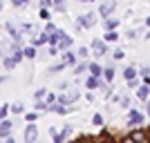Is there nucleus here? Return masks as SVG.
I'll list each match as a JSON object with an SVG mask.
<instances>
[{
  "label": "nucleus",
  "mask_w": 150,
  "mask_h": 143,
  "mask_svg": "<svg viewBox=\"0 0 150 143\" xmlns=\"http://www.w3.org/2000/svg\"><path fill=\"white\" fill-rule=\"evenodd\" d=\"M99 11H88L83 13V16H79V18L74 20V29L76 31H83V29H92L96 23H99Z\"/></svg>",
  "instance_id": "f257e3e1"
},
{
  "label": "nucleus",
  "mask_w": 150,
  "mask_h": 143,
  "mask_svg": "<svg viewBox=\"0 0 150 143\" xmlns=\"http://www.w3.org/2000/svg\"><path fill=\"white\" fill-rule=\"evenodd\" d=\"M146 116H148L146 112H141V110H137V107H130V110H128V128H130V130L141 128L144 121H146Z\"/></svg>",
  "instance_id": "f03ea898"
},
{
  "label": "nucleus",
  "mask_w": 150,
  "mask_h": 143,
  "mask_svg": "<svg viewBox=\"0 0 150 143\" xmlns=\"http://www.w3.org/2000/svg\"><path fill=\"white\" fill-rule=\"evenodd\" d=\"M79 99H81V89L79 87H69V89L58 94V103H63V105H74Z\"/></svg>",
  "instance_id": "7ed1b4c3"
},
{
  "label": "nucleus",
  "mask_w": 150,
  "mask_h": 143,
  "mask_svg": "<svg viewBox=\"0 0 150 143\" xmlns=\"http://www.w3.org/2000/svg\"><path fill=\"white\" fill-rule=\"evenodd\" d=\"M90 47H92V56L94 58H103V56L110 54V47H108V43L103 40V38H92Z\"/></svg>",
  "instance_id": "20e7f679"
},
{
  "label": "nucleus",
  "mask_w": 150,
  "mask_h": 143,
  "mask_svg": "<svg viewBox=\"0 0 150 143\" xmlns=\"http://www.w3.org/2000/svg\"><path fill=\"white\" fill-rule=\"evenodd\" d=\"M38 125L36 123H27L25 125V132H23V139H25V143H38Z\"/></svg>",
  "instance_id": "39448f33"
},
{
  "label": "nucleus",
  "mask_w": 150,
  "mask_h": 143,
  "mask_svg": "<svg viewBox=\"0 0 150 143\" xmlns=\"http://www.w3.org/2000/svg\"><path fill=\"white\" fill-rule=\"evenodd\" d=\"M114 11H117V0H105V2L99 5V16L101 18H110V16H114Z\"/></svg>",
  "instance_id": "423d86ee"
},
{
  "label": "nucleus",
  "mask_w": 150,
  "mask_h": 143,
  "mask_svg": "<svg viewBox=\"0 0 150 143\" xmlns=\"http://www.w3.org/2000/svg\"><path fill=\"white\" fill-rule=\"evenodd\" d=\"M61 61H65V65H67V67H74L81 58H79V54H76L74 49H67V51H63V58H61Z\"/></svg>",
  "instance_id": "0eeeda50"
},
{
  "label": "nucleus",
  "mask_w": 150,
  "mask_h": 143,
  "mask_svg": "<svg viewBox=\"0 0 150 143\" xmlns=\"http://www.w3.org/2000/svg\"><path fill=\"white\" fill-rule=\"evenodd\" d=\"M101 78H103V76H101ZM101 78H99V76H92V74H90L88 78H85V89H92V92L101 89Z\"/></svg>",
  "instance_id": "6e6552de"
},
{
  "label": "nucleus",
  "mask_w": 150,
  "mask_h": 143,
  "mask_svg": "<svg viewBox=\"0 0 150 143\" xmlns=\"http://www.w3.org/2000/svg\"><path fill=\"white\" fill-rule=\"evenodd\" d=\"M134 96H137L139 101H144V103H146V101L150 99V85H144V83H141V85L134 89Z\"/></svg>",
  "instance_id": "1a4fd4ad"
},
{
  "label": "nucleus",
  "mask_w": 150,
  "mask_h": 143,
  "mask_svg": "<svg viewBox=\"0 0 150 143\" xmlns=\"http://www.w3.org/2000/svg\"><path fill=\"white\" fill-rule=\"evenodd\" d=\"M16 65H18V61H16L11 54H5V56H2V69H5V72H11V69H16Z\"/></svg>",
  "instance_id": "9d476101"
},
{
  "label": "nucleus",
  "mask_w": 150,
  "mask_h": 143,
  "mask_svg": "<svg viewBox=\"0 0 150 143\" xmlns=\"http://www.w3.org/2000/svg\"><path fill=\"white\" fill-rule=\"evenodd\" d=\"M50 103H47V99H36L34 101V110H36V112H40V114H47L50 112Z\"/></svg>",
  "instance_id": "9b49d317"
},
{
  "label": "nucleus",
  "mask_w": 150,
  "mask_h": 143,
  "mask_svg": "<svg viewBox=\"0 0 150 143\" xmlns=\"http://www.w3.org/2000/svg\"><path fill=\"white\" fill-rule=\"evenodd\" d=\"M121 20L117 18V16H110V18H103V29L110 31V29H119Z\"/></svg>",
  "instance_id": "f8f14e48"
},
{
  "label": "nucleus",
  "mask_w": 150,
  "mask_h": 143,
  "mask_svg": "<svg viewBox=\"0 0 150 143\" xmlns=\"http://www.w3.org/2000/svg\"><path fill=\"white\" fill-rule=\"evenodd\" d=\"M119 38H121L119 29H110V31H105V34H103V40H105L108 45H112V43H119Z\"/></svg>",
  "instance_id": "ddd939ff"
},
{
  "label": "nucleus",
  "mask_w": 150,
  "mask_h": 143,
  "mask_svg": "<svg viewBox=\"0 0 150 143\" xmlns=\"http://www.w3.org/2000/svg\"><path fill=\"white\" fill-rule=\"evenodd\" d=\"M85 72H90V63H88V61H79V63L74 65V72H72V74L79 78V76L85 74Z\"/></svg>",
  "instance_id": "4468645a"
},
{
  "label": "nucleus",
  "mask_w": 150,
  "mask_h": 143,
  "mask_svg": "<svg viewBox=\"0 0 150 143\" xmlns=\"http://www.w3.org/2000/svg\"><path fill=\"white\" fill-rule=\"evenodd\" d=\"M11 130H13V123L9 118H2V121H0V137H9Z\"/></svg>",
  "instance_id": "2eb2a0df"
},
{
  "label": "nucleus",
  "mask_w": 150,
  "mask_h": 143,
  "mask_svg": "<svg viewBox=\"0 0 150 143\" xmlns=\"http://www.w3.org/2000/svg\"><path fill=\"white\" fill-rule=\"evenodd\" d=\"M123 78H125V81H132V78H139V69L134 67V65H128V67H123Z\"/></svg>",
  "instance_id": "dca6fc26"
},
{
  "label": "nucleus",
  "mask_w": 150,
  "mask_h": 143,
  "mask_svg": "<svg viewBox=\"0 0 150 143\" xmlns=\"http://www.w3.org/2000/svg\"><path fill=\"white\" fill-rule=\"evenodd\" d=\"M72 45H74V38H72V36H67V34H63L61 43H58L61 51H67V49H72Z\"/></svg>",
  "instance_id": "f3484780"
},
{
  "label": "nucleus",
  "mask_w": 150,
  "mask_h": 143,
  "mask_svg": "<svg viewBox=\"0 0 150 143\" xmlns=\"http://www.w3.org/2000/svg\"><path fill=\"white\" fill-rule=\"evenodd\" d=\"M92 125H94V128H99V130H103V128H105V116H103L101 112L92 114Z\"/></svg>",
  "instance_id": "a211bd4d"
},
{
  "label": "nucleus",
  "mask_w": 150,
  "mask_h": 143,
  "mask_svg": "<svg viewBox=\"0 0 150 143\" xmlns=\"http://www.w3.org/2000/svg\"><path fill=\"white\" fill-rule=\"evenodd\" d=\"M103 72H105V67H103V65H101V63H90V74L92 76H103Z\"/></svg>",
  "instance_id": "6ab92c4d"
},
{
  "label": "nucleus",
  "mask_w": 150,
  "mask_h": 143,
  "mask_svg": "<svg viewBox=\"0 0 150 143\" xmlns=\"http://www.w3.org/2000/svg\"><path fill=\"white\" fill-rule=\"evenodd\" d=\"M72 134H74V125L72 123H65L61 128V137L65 139V141H69V139H72Z\"/></svg>",
  "instance_id": "aec40b11"
},
{
  "label": "nucleus",
  "mask_w": 150,
  "mask_h": 143,
  "mask_svg": "<svg viewBox=\"0 0 150 143\" xmlns=\"http://www.w3.org/2000/svg\"><path fill=\"white\" fill-rule=\"evenodd\" d=\"M114 76H117V69H114V65H105V72H103V78H105L108 83H114Z\"/></svg>",
  "instance_id": "412c9836"
},
{
  "label": "nucleus",
  "mask_w": 150,
  "mask_h": 143,
  "mask_svg": "<svg viewBox=\"0 0 150 143\" xmlns=\"http://www.w3.org/2000/svg\"><path fill=\"white\" fill-rule=\"evenodd\" d=\"M65 67H67V65H65V61H58V63H54V65H52L50 69H47V74H58V72H65Z\"/></svg>",
  "instance_id": "4be33fe9"
},
{
  "label": "nucleus",
  "mask_w": 150,
  "mask_h": 143,
  "mask_svg": "<svg viewBox=\"0 0 150 143\" xmlns=\"http://www.w3.org/2000/svg\"><path fill=\"white\" fill-rule=\"evenodd\" d=\"M36 56H38V47H34V45H25V58H27V61H34Z\"/></svg>",
  "instance_id": "5701e85b"
},
{
  "label": "nucleus",
  "mask_w": 150,
  "mask_h": 143,
  "mask_svg": "<svg viewBox=\"0 0 150 143\" xmlns=\"http://www.w3.org/2000/svg\"><path fill=\"white\" fill-rule=\"evenodd\" d=\"M54 11L65 13L67 11V0H54Z\"/></svg>",
  "instance_id": "b1692460"
},
{
  "label": "nucleus",
  "mask_w": 150,
  "mask_h": 143,
  "mask_svg": "<svg viewBox=\"0 0 150 143\" xmlns=\"http://www.w3.org/2000/svg\"><path fill=\"white\" fill-rule=\"evenodd\" d=\"M38 18L45 20V23H50V20H52V9H45V7H40V9H38Z\"/></svg>",
  "instance_id": "393cba45"
},
{
  "label": "nucleus",
  "mask_w": 150,
  "mask_h": 143,
  "mask_svg": "<svg viewBox=\"0 0 150 143\" xmlns=\"http://www.w3.org/2000/svg\"><path fill=\"white\" fill-rule=\"evenodd\" d=\"M76 54H79V58H81V61H85V58L92 54V47H85V45H81V47L76 49Z\"/></svg>",
  "instance_id": "a878e982"
},
{
  "label": "nucleus",
  "mask_w": 150,
  "mask_h": 143,
  "mask_svg": "<svg viewBox=\"0 0 150 143\" xmlns=\"http://www.w3.org/2000/svg\"><path fill=\"white\" fill-rule=\"evenodd\" d=\"M18 27H20V31H23L25 36H27V34H36V27L31 25V23H20Z\"/></svg>",
  "instance_id": "bb28decb"
},
{
  "label": "nucleus",
  "mask_w": 150,
  "mask_h": 143,
  "mask_svg": "<svg viewBox=\"0 0 150 143\" xmlns=\"http://www.w3.org/2000/svg\"><path fill=\"white\" fill-rule=\"evenodd\" d=\"M38 116H40V112H36V110H29V112H25V121H27V123H36Z\"/></svg>",
  "instance_id": "cd10ccee"
},
{
  "label": "nucleus",
  "mask_w": 150,
  "mask_h": 143,
  "mask_svg": "<svg viewBox=\"0 0 150 143\" xmlns=\"http://www.w3.org/2000/svg\"><path fill=\"white\" fill-rule=\"evenodd\" d=\"M11 114H25V103H20V101L11 103Z\"/></svg>",
  "instance_id": "c85d7f7f"
},
{
  "label": "nucleus",
  "mask_w": 150,
  "mask_h": 143,
  "mask_svg": "<svg viewBox=\"0 0 150 143\" xmlns=\"http://www.w3.org/2000/svg\"><path fill=\"white\" fill-rule=\"evenodd\" d=\"M110 56H112V61H121V58L125 56V51L121 49V47H114V49L110 51Z\"/></svg>",
  "instance_id": "c756f323"
},
{
  "label": "nucleus",
  "mask_w": 150,
  "mask_h": 143,
  "mask_svg": "<svg viewBox=\"0 0 150 143\" xmlns=\"http://www.w3.org/2000/svg\"><path fill=\"white\" fill-rule=\"evenodd\" d=\"M9 112H11V105H9V103H2V105H0V118H7Z\"/></svg>",
  "instance_id": "7c9ffc66"
},
{
  "label": "nucleus",
  "mask_w": 150,
  "mask_h": 143,
  "mask_svg": "<svg viewBox=\"0 0 150 143\" xmlns=\"http://www.w3.org/2000/svg\"><path fill=\"white\" fill-rule=\"evenodd\" d=\"M119 105L121 107H125V110H130V105H132V101H130V96H119Z\"/></svg>",
  "instance_id": "2f4dec72"
},
{
  "label": "nucleus",
  "mask_w": 150,
  "mask_h": 143,
  "mask_svg": "<svg viewBox=\"0 0 150 143\" xmlns=\"http://www.w3.org/2000/svg\"><path fill=\"white\" fill-rule=\"evenodd\" d=\"M43 31H47V34H56V31H58V27H56V25H54V23L50 20V23H45Z\"/></svg>",
  "instance_id": "473e14b6"
},
{
  "label": "nucleus",
  "mask_w": 150,
  "mask_h": 143,
  "mask_svg": "<svg viewBox=\"0 0 150 143\" xmlns=\"http://www.w3.org/2000/svg\"><path fill=\"white\" fill-rule=\"evenodd\" d=\"M47 94H50V92H47L45 87H38L36 92H34V99H47Z\"/></svg>",
  "instance_id": "72a5a7b5"
},
{
  "label": "nucleus",
  "mask_w": 150,
  "mask_h": 143,
  "mask_svg": "<svg viewBox=\"0 0 150 143\" xmlns=\"http://www.w3.org/2000/svg\"><path fill=\"white\" fill-rule=\"evenodd\" d=\"M125 85H128V89H132V92H134L141 83H139V78H132V81H125Z\"/></svg>",
  "instance_id": "f704fd0d"
},
{
  "label": "nucleus",
  "mask_w": 150,
  "mask_h": 143,
  "mask_svg": "<svg viewBox=\"0 0 150 143\" xmlns=\"http://www.w3.org/2000/svg\"><path fill=\"white\" fill-rule=\"evenodd\" d=\"M137 36H139V31H137V29H128V31H125V36H123V38H128V40H134Z\"/></svg>",
  "instance_id": "c9c22d12"
},
{
  "label": "nucleus",
  "mask_w": 150,
  "mask_h": 143,
  "mask_svg": "<svg viewBox=\"0 0 150 143\" xmlns=\"http://www.w3.org/2000/svg\"><path fill=\"white\" fill-rule=\"evenodd\" d=\"M47 103H50V105H54V103H58V94L50 92V94H47Z\"/></svg>",
  "instance_id": "e433bc0d"
},
{
  "label": "nucleus",
  "mask_w": 150,
  "mask_h": 143,
  "mask_svg": "<svg viewBox=\"0 0 150 143\" xmlns=\"http://www.w3.org/2000/svg\"><path fill=\"white\" fill-rule=\"evenodd\" d=\"M139 76H150V65H141L139 67Z\"/></svg>",
  "instance_id": "4c0bfd02"
},
{
  "label": "nucleus",
  "mask_w": 150,
  "mask_h": 143,
  "mask_svg": "<svg viewBox=\"0 0 150 143\" xmlns=\"http://www.w3.org/2000/svg\"><path fill=\"white\" fill-rule=\"evenodd\" d=\"M11 5L13 7H25V5H29V0H11Z\"/></svg>",
  "instance_id": "58836bf2"
},
{
  "label": "nucleus",
  "mask_w": 150,
  "mask_h": 143,
  "mask_svg": "<svg viewBox=\"0 0 150 143\" xmlns=\"http://www.w3.org/2000/svg\"><path fill=\"white\" fill-rule=\"evenodd\" d=\"M85 101H88V103H94V101H96V96H94V92H92V89H90V92L85 94Z\"/></svg>",
  "instance_id": "ea45409f"
},
{
  "label": "nucleus",
  "mask_w": 150,
  "mask_h": 143,
  "mask_svg": "<svg viewBox=\"0 0 150 143\" xmlns=\"http://www.w3.org/2000/svg\"><path fill=\"white\" fill-rule=\"evenodd\" d=\"M2 143H16V139L9 134V137H2Z\"/></svg>",
  "instance_id": "a19ab883"
},
{
  "label": "nucleus",
  "mask_w": 150,
  "mask_h": 143,
  "mask_svg": "<svg viewBox=\"0 0 150 143\" xmlns=\"http://www.w3.org/2000/svg\"><path fill=\"white\" fill-rule=\"evenodd\" d=\"M146 114H148V118H150V99L146 101Z\"/></svg>",
  "instance_id": "79ce46f5"
},
{
  "label": "nucleus",
  "mask_w": 150,
  "mask_h": 143,
  "mask_svg": "<svg viewBox=\"0 0 150 143\" xmlns=\"http://www.w3.org/2000/svg\"><path fill=\"white\" fill-rule=\"evenodd\" d=\"M144 25H146V27H148V29H150V16H146V20H144Z\"/></svg>",
  "instance_id": "37998d69"
},
{
  "label": "nucleus",
  "mask_w": 150,
  "mask_h": 143,
  "mask_svg": "<svg viewBox=\"0 0 150 143\" xmlns=\"http://www.w3.org/2000/svg\"><path fill=\"white\" fill-rule=\"evenodd\" d=\"M144 40H150V29L146 31V36H144Z\"/></svg>",
  "instance_id": "c03bdc74"
},
{
  "label": "nucleus",
  "mask_w": 150,
  "mask_h": 143,
  "mask_svg": "<svg viewBox=\"0 0 150 143\" xmlns=\"http://www.w3.org/2000/svg\"><path fill=\"white\" fill-rule=\"evenodd\" d=\"M88 2H96V0H88Z\"/></svg>",
  "instance_id": "a18cd8bd"
}]
</instances>
